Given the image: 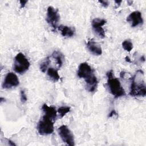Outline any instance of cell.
<instances>
[{
    "label": "cell",
    "mask_w": 146,
    "mask_h": 146,
    "mask_svg": "<svg viewBox=\"0 0 146 146\" xmlns=\"http://www.w3.org/2000/svg\"><path fill=\"white\" fill-rule=\"evenodd\" d=\"M129 95L133 97L145 96L146 95L144 72L141 70H137L131 78Z\"/></svg>",
    "instance_id": "cell-1"
},
{
    "label": "cell",
    "mask_w": 146,
    "mask_h": 146,
    "mask_svg": "<svg viewBox=\"0 0 146 146\" xmlns=\"http://www.w3.org/2000/svg\"><path fill=\"white\" fill-rule=\"evenodd\" d=\"M106 75L107 77V86L110 93L115 98L125 96V91L121 85L119 80L113 76V71H108Z\"/></svg>",
    "instance_id": "cell-2"
},
{
    "label": "cell",
    "mask_w": 146,
    "mask_h": 146,
    "mask_svg": "<svg viewBox=\"0 0 146 146\" xmlns=\"http://www.w3.org/2000/svg\"><path fill=\"white\" fill-rule=\"evenodd\" d=\"M30 66V63L29 60L23 54L19 52L15 56L13 65V69L15 72L22 74L29 70Z\"/></svg>",
    "instance_id": "cell-3"
},
{
    "label": "cell",
    "mask_w": 146,
    "mask_h": 146,
    "mask_svg": "<svg viewBox=\"0 0 146 146\" xmlns=\"http://www.w3.org/2000/svg\"><path fill=\"white\" fill-rule=\"evenodd\" d=\"M54 122L52 119L46 115H43L39 121L37 129L40 135H47L54 132Z\"/></svg>",
    "instance_id": "cell-4"
},
{
    "label": "cell",
    "mask_w": 146,
    "mask_h": 146,
    "mask_svg": "<svg viewBox=\"0 0 146 146\" xmlns=\"http://www.w3.org/2000/svg\"><path fill=\"white\" fill-rule=\"evenodd\" d=\"M46 21L48 24L52 27L53 31H56L58 28V24L60 19V15L57 9L52 6H48L47 10Z\"/></svg>",
    "instance_id": "cell-5"
},
{
    "label": "cell",
    "mask_w": 146,
    "mask_h": 146,
    "mask_svg": "<svg viewBox=\"0 0 146 146\" xmlns=\"http://www.w3.org/2000/svg\"><path fill=\"white\" fill-rule=\"evenodd\" d=\"M58 133L62 140L68 145H75L74 136L71 130L66 125H62L58 128Z\"/></svg>",
    "instance_id": "cell-6"
},
{
    "label": "cell",
    "mask_w": 146,
    "mask_h": 146,
    "mask_svg": "<svg viewBox=\"0 0 146 146\" xmlns=\"http://www.w3.org/2000/svg\"><path fill=\"white\" fill-rule=\"evenodd\" d=\"M19 84V80L17 76L14 72H10L7 74L3 80L2 84L3 88L9 89L12 87H17Z\"/></svg>",
    "instance_id": "cell-7"
},
{
    "label": "cell",
    "mask_w": 146,
    "mask_h": 146,
    "mask_svg": "<svg viewBox=\"0 0 146 146\" xmlns=\"http://www.w3.org/2000/svg\"><path fill=\"white\" fill-rule=\"evenodd\" d=\"M106 23V20L102 18H94L92 21V27L95 34L101 38H104L106 36L105 31L102 27Z\"/></svg>",
    "instance_id": "cell-8"
},
{
    "label": "cell",
    "mask_w": 146,
    "mask_h": 146,
    "mask_svg": "<svg viewBox=\"0 0 146 146\" xmlns=\"http://www.w3.org/2000/svg\"><path fill=\"white\" fill-rule=\"evenodd\" d=\"M94 74V71L91 67L86 62L82 63L78 67L77 75L79 78L84 80Z\"/></svg>",
    "instance_id": "cell-9"
},
{
    "label": "cell",
    "mask_w": 146,
    "mask_h": 146,
    "mask_svg": "<svg viewBox=\"0 0 146 146\" xmlns=\"http://www.w3.org/2000/svg\"><path fill=\"white\" fill-rule=\"evenodd\" d=\"M127 21L131 24L132 27L138 26L143 23V19L141 13L139 11L132 12L127 18Z\"/></svg>",
    "instance_id": "cell-10"
},
{
    "label": "cell",
    "mask_w": 146,
    "mask_h": 146,
    "mask_svg": "<svg viewBox=\"0 0 146 146\" xmlns=\"http://www.w3.org/2000/svg\"><path fill=\"white\" fill-rule=\"evenodd\" d=\"M87 48L89 51L95 55H100L102 54V49L100 44L94 41L93 39L88 40L86 44Z\"/></svg>",
    "instance_id": "cell-11"
},
{
    "label": "cell",
    "mask_w": 146,
    "mask_h": 146,
    "mask_svg": "<svg viewBox=\"0 0 146 146\" xmlns=\"http://www.w3.org/2000/svg\"><path fill=\"white\" fill-rule=\"evenodd\" d=\"M86 83V90L90 92H94L97 88L98 80L96 76L94 75H92L90 78L84 80Z\"/></svg>",
    "instance_id": "cell-12"
},
{
    "label": "cell",
    "mask_w": 146,
    "mask_h": 146,
    "mask_svg": "<svg viewBox=\"0 0 146 146\" xmlns=\"http://www.w3.org/2000/svg\"><path fill=\"white\" fill-rule=\"evenodd\" d=\"M42 110L44 112V115L50 117L53 121H55L57 115L56 110L55 107L52 106H48L46 104H43L42 107Z\"/></svg>",
    "instance_id": "cell-13"
},
{
    "label": "cell",
    "mask_w": 146,
    "mask_h": 146,
    "mask_svg": "<svg viewBox=\"0 0 146 146\" xmlns=\"http://www.w3.org/2000/svg\"><path fill=\"white\" fill-rule=\"evenodd\" d=\"M58 29L60 31V33L63 36L72 37L74 35L75 33V29L74 27L60 25L58 26Z\"/></svg>",
    "instance_id": "cell-14"
},
{
    "label": "cell",
    "mask_w": 146,
    "mask_h": 146,
    "mask_svg": "<svg viewBox=\"0 0 146 146\" xmlns=\"http://www.w3.org/2000/svg\"><path fill=\"white\" fill-rule=\"evenodd\" d=\"M52 57L56 60V64L58 68H60L63 64V60L64 59V56L63 54L58 50H55L52 54Z\"/></svg>",
    "instance_id": "cell-15"
},
{
    "label": "cell",
    "mask_w": 146,
    "mask_h": 146,
    "mask_svg": "<svg viewBox=\"0 0 146 146\" xmlns=\"http://www.w3.org/2000/svg\"><path fill=\"white\" fill-rule=\"evenodd\" d=\"M47 75L49 78L54 82H57L60 78V76L58 74V70L53 67H49L47 68Z\"/></svg>",
    "instance_id": "cell-16"
},
{
    "label": "cell",
    "mask_w": 146,
    "mask_h": 146,
    "mask_svg": "<svg viewBox=\"0 0 146 146\" xmlns=\"http://www.w3.org/2000/svg\"><path fill=\"white\" fill-rule=\"evenodd\" d=\"M50 63V57L47 56L44 60H43L41 63L40 64V69L42 72H45L47 70L48 66Z\"/></svg>",
    "instance_id": "cell-17"
},
{
    "label": "cell",
    "mask_w": 146,
    "mask_h": 146,
    "mask_svg": "<svg viewBox=\"0 0 146 146\" xmlns=\"http://www.w3.org/2000/svg\"><path fill=\"white\" fill-rule=\"evenodd\" d=\"M71 108L68 106H62L58 109V112L59 114L60 117L62 118L64 116L70 111Z\"/></svg>",
    "instance_id": "cell-18"
},
{
    "label": "cell",
    "mask_w": 146,
    "mask_h": 146,
    "mask_svg": "<svg viewBox=\"0 0 146 146\" xmlns=\"http://www.w3.org/2000/svg\"><path fill=\"white\" fill-rule=\"evenodd\" d=\"M123 48L127 51L130 52L133 48V44L130 40H125L122 42Z\"/></svg>",
    "instance_id": "cell-19"
},
{
    "label": "cell",
    "mask_w": 146,
    "mask_h": 146,
    "mask_svg": "<svg viewBox=\"0 0 146 146\" xmlns=\"http://www.w3.org/2000/svg\"><path fill=\"white\" fill-rule=\"evenodd\" d=\"M21 100L23 103H25L27 101V96L24 90L21 91Z\"/></svg>",
    "instance_id": "cell-20"
},
{
    "label": "cell",
    "mask_w": 146,
    "mask_h": 146,
    "mask_svg": "<svg viewBox=\"0 0 146 146\" xmlns=\"http://www.w3.org/2000/svg\"><path fill=\"white\" fill-rule=\"evenodd\" d=\"M99 2L102 3V5L104 7H107L108 6V2L107 1H99Z\"/></svg>",
    "instance_id": "cell-21"
},
{
    "label": "cell",
    "mask_w": 146,
    "mask_h": 146,
    "mask_svg": "<svg viewBox=\"0 0 146 146\" xmlns=\"http://www.w3.org/2000/svg\"><path fill=\"white\" fill-rule=\"evenodd\" d=\"M20 5H21V8H23L25 6V5L26 4V3L27 2V1H20Z\"/></svg>",
    "instance_id": "cell-22"
},
{
    "label": "cell",
    "mask_w": 146,
    "mask_h": 146,
    "mask_svg": "<svg viewBox=\"0 0 146 146\" xmlns=\"http://www.w3.org/2000/svg\"><path fill=\"white\" fill-rule=\"evenodd\" d=\"M116 112H115V110H112L110 113H109V115H108V117H112L113 115H116Z\"/></svg>",
    "instance_id": "cell-23"
},
{
    "label": "cell",
    "mask_w": 146,
    "mask_h": 146,
    "mask_svg": "<svg viewBox=\"0 0 146 146\" xmlns=\"http://www.w3.org/2000/svg\"><path fill=\"white\" fill-rule=\"evenodd\" d=\"M125 60H126L127 62H131V60H130V59H129V58L128 56H126V57L125 58Z\"/></svg>",
    "instance_id": "cell-24"
}]
</instances>
